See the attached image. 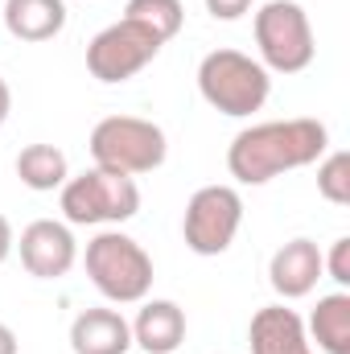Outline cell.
Listing matches in <instances>:
<instances>
[{"label":"cell","instance_id":"1","mask_svg":"<svg viewBox=\"0 0 350 354\" xmlns=\"http://www.w3.org/2000/svg\"><path fill=\"white\" fill-rule=\"evenodd\" d=\"M330 153V128L313 115L264 120L243 128L227 149V169L239 185H268L272 177L309 169Z\"/></svg>","mask_w":350,"mask_h":354},{"label":"cell","instance_id":"2","mask_svg":"<svg viewBox=\"0 0 350 354\" xmlns=\"http://www.w3.org/2000/svg\"><path fill=\"white\" fill-rule=\"evenodd\" d=\"M87 149H91L95 169L140 177V174H153V169L165 165L169 140H165V128L153 124V120H140V115H103L91 128Z\"/></svg>","mask_w":350,"mask_h":354},{"label":"cell","instance_id":"3","mask_svg":"<svg viewBox=\"0 0 350 354\" xmlns=\"http://www.w3.org/2000/svg\"><path fill=\"white\" fill-rule=\"evenodd\" d=\"M198 91L214 111H223L231 120H243V115L260 111L268 103L272 75L260 66V58L223 46V50H210L198 62Z\"/></svg>","mask_w":350,"mask_h":354},{"label":"cell","instance_id":"4","mask_svg":"<svg viewBox=\"0 0 350 354\" xmlns=\"http://www.w3.org/2000/svg\"><path fill=\"white\" fill-rule=\"evenodd\" d=\"M87 276L111 305H140L153 292V256L124 231H99L87 243Z\"/></svg>","mask_w":350,"mask_h":354},{"label":"cell","instance_id":"5","mask_svg":"<svg viewBox=\"0 0 350 354\" xmlns=\"http://www.w3.org/2000/svg\"><path fill=\"white\" fill-rule=\"evenodd\" d=\"M252 33H256L260 66L268 75H301L317 58L309 12L297 0H268L252 17Z\"/></svg>","mask_w":350,"mask_h":354},{"label":"cell","instance_id":"6","mask_svg":"<svg viewBox=\"0 0 350 354\" xmlns=\"http://www.w3.org/2000/svg\"><path fill=\"white\" fill-rule=\"evenodd\" d=\"M140 210V185L136 177L107 174L95 169L66 177L62 185V214L71 227H120L128 218H136Z\"/></svg>","mask_w":350,"mask_h":354},{"label":"cell","instance_id":"7","mask_svg":"<svg viewBox=\"0 0 350 354\" xmlns=\"http://www.w3.org/2000/svg\"><path fill=\"white\" fill-rule=\"evenodd\" d=\"M243 227V198L235 185H202L190 194L181 214V235L194 256H223Z\"/></svg>","mask_w":350,"mask_h":354},{"label":"cell","instance_id":"8","mask_svg":"<svg viewBox=\"0 0 350 354\" xmlns=\"http://www.w3.org/2000/svg\"><path fill=\"white\" fill-rule=\"evenodd\" d=\"M161 37L153 33V29H145L140 21H132V17H120V21H111L107 29H99L95 37H91L87 46V71L91 79H99V83H128L132 75H140L157 54H161Z\"/></svg>","mask_w":350,"mask_h":354},{"label":"cell","instance_id":"9","mask_svg":"<svg viewBox=\"0 0 350 354\" xmlns=\"http://www.w3.org/2000/svg\"><path fill=\"white\" fill-rule=\"evenodd\" d=\"M17 252H21L25 272L37 276V280H62L71 268L79 264L75 231H71V223H58V218H33L21 231Z\"/></svg>","mask_w":350,"mask_h":354},{"label":"cell","instance_id":"10","mask_svg":"<svg viewBox=\"0 0 350 354\" xmlns=\"http://www.w3.org/2000/svg\"><path fill=\"white\" fill-rule=\"evenodd\" d=\"M322 276H326V272H322V252H317L313 239H288V243L276 248L272 260H268V284H272V292H276L280 301H301V297H309Z\"/></svg>","mask_w":350,"mask_h":354},{"label":"cell","instance_id":"11","mask_svg":"<svg viewBox=\"0 0 350 354\" xmlns=\"http://www.w3.org/2000/svg\"><path fill=\"white\" fill-rule=\"evenodd\" d=\"M248 342H252V354H313L301 313L288 309L284 301L256 309V317L248 326Z\"/></svg>","mask_w":350,"mask_h":354},{"label":"cell","instance_id":"12","mask_svg":"<svg viewBox=\"0 0 350 354\" xmlns=\"http://www.w3.org/2000/svg\"><path fill=\"white\" fill-rule=\"evenodd\" d=\"M132 326V346H140L145 354H174L185 342V309L177 301L165 297H145L140 301V313Z\"/></svg>","mask_w":350,"mask_h":354},{"label":"cell","instance_id":"13","mask_svg":"<svg viewBox=\"0 0 350 354\" xmlns=\"http://www.w3.org/2000/svg\"><path fill=\"white\" fill-rule=\"evenodd\" d=\"M71 351L75 354H128L132 326L120 309H83L71 322Z\"/></svg>","mask_w":350,"mask_h":354},{"label":"cell","instance_id":"14","mask_svg":"<svg viewBox=\"0 0 350 354\" xmlns=\"http://www.w3.org/2000/svg\"><path fill=\"white\" fill-rule=\"evenodd\" d=\"M4 29L17 41H54L66 29V0H4Z\"/></svg>","mask_w":350,"mask_h":354},{"label":"cell","instance_id":"15","mask_svg":"<svg viewBox=\"0 0 350 354\" xmlns=\"http://www.w3.org/2000/svg\"><path fill=\"white\" fill-rule=\"evenodd\" d=\"M309 342L322 354H350V292L338 288L330 297H317V309L305 322Z\"/></svg>","mask_w":350,"mask_h":354},{"label":"cell","instance_id":"16","mask_svg":"<svg viewBox=\"0 0 350 354\" xmlns=\"http://www.w3.org/2000/svg\"><path fill=\"white\" fill-rule=\"evenodd\" d=\"M17 177H21V185H29L37 194H50V189L66 185L71 161L58 145H25L17 153Z\"/></svg>","mask_w":350,"mask_h":354},{"label":"cell","instance_id":"17","mask_svg":"<svg viewBox=\"0 0 350 354\" xmlns=\"http://www.w3.org/2000/svg\"><path fill=\"white\" fill-rule=\"evenodd\" d=\"M124 17L140 21L145 29H153L161 41H174L185 25V4L181 0H128Z\"/></svg>","mask_w":350,"mask_h":354},{"label":"cell","instance_id":"18","mask_svg":"<svg viewBox=\"0 0 350 354\" xmlns=\"http://www.w3.org/2000/svg\"><path fill=\"white\" fill-rule=\"evenodd\" d=\"M317 194L330 206H350V153L334 149L317 161Z\"/></svg>","mask_w":350,"mask_h":354},{"label":"cell","instance_id":"19","mask_svg":"<svg viewBox=\"0 0 350 354\" xmlns=\"http://www.w3.org/2000/svg\"><path fill=\"white\" fill-rule=\"evenodd\" d=\"M322 272L338 284V288H350V239H334L330 243V252L322 256Z\"/></svg>","mask_w":350,"mask_h":354},{"label":"cell","instance_id":"20","mask_svg":"<svg viewBox=\"0 0 350 354\" xmlns=\"http://www.w3.org/2000/svg\"><path fill=\"white\" fill-rule=\"evenodd\" d=\"M252 4H256V0H206V12H210L214 21H239V17L252 12Z\"/></svg>","mask_w":350,"mask_h":354},{"label":"cell","instance_id":"21","mask_svg":"<svg viewBox=\"0 0 350 354\" xmlns=\"http://www.w3.org/2000/svg\"><path fill=\"white\" fill-rule=\"evenodd\" d=\"M12 248H17V235H12V223L0 214V264L12 256Z\"/></svg>","mask_w":350,"mask_h":354},{"label":"cell","instance_id":"22","mask_svg":"<svg viewBox=\"0 0 350 354\" xmlns=\"http://www.w3.org/2000/svg\"><path fill=\"white\" fill-rule=\"evenodd\" d=\"M0 354H21V342H17L12 326H4V322H0Z\"/></svg>","mask_w":350,"mask_h":354},{"label":"cell","instance_id":"23","mask_svg":"<svg viewBox=\"0 0 350 354\" xmlns=\"http://www.w3.org/2000/svg\"><path fill=\"white\" fill-rule=\"evenodd\" d=\"M8 111H12V87L0 79V128H4V120H8Z\"/></svg>","mask_w":350,"mask_h":354}]
</instances>
